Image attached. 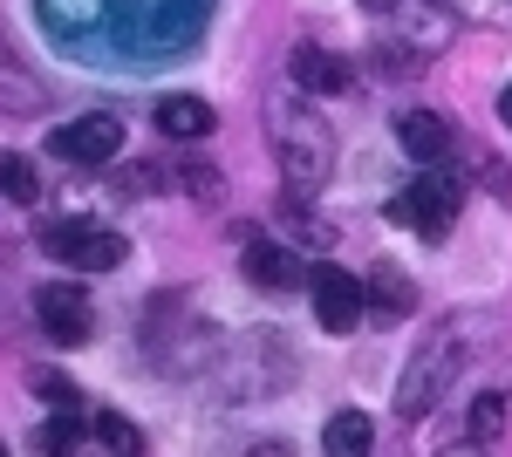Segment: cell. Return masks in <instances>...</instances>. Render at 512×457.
Instances as JSON below:
<instances>
[{"mask_svg": "<svg viewBox=\"0 0 512 457\" xmlns=\"http://www.w3.org/2000/svg\"><path fill=\"white\" fill-rule=\"evenodd\" d=\"M178 185H185V198H198V205H219V171H212L205 157H185V164H178Z\"/></svg>", "mask_w": 512, "mask_h": 457, "instance_id": "obj_21", "label": "cell"}, {"mask_svg": "<svg viewBox=\"0 0 512 457\" xmlns=\"http://www.w3.org/2000/svg\"><path fill=\"white\" fill-rule=\"evenodd\" d=\"M280 382H294V342L287 335H239L212 348V389L233 403H260Z\"/></svg>", "mask_w": 512, "mask_h": 457, "instance_id": "obj_3", "label": "cell"}, {"mask_svg": "<svg viewBox=\"0 0 512 457\" xmlns=\"http://www.w3.org/2000/svg\"><path fill=\"white\" fill-rule=\"evenodd\" d=\"M451 144H458V123H451V116H437V110H410L403 116V151L417 157V164H444Z\"/></svg>", "mask_w": 512, "mask_h": 457, "instance_id": "obj_13", "label": "cell"}, {"mask_svg": "<svg viewBox=\"0 0 512 457\" xmlns=\"http://www.w3.org/2000/svg\"><path fill=\"white\" fill-rule=\"evenodd\" d=\"M492 335L485 314H451L444 328H431L424 342L410 348L403 362V382H396V417H424L431 403H444V389L465 376V362L478 355V342Z\"/></svg>", "mask_w": 512, "mask_h": 457, "instance_id": "obj_1", "label": "cell"}, {"mask_svg": "<svg viewBox=\"0 0 512 457\" xmlns=\"http://www.w3.org/2000/svg\"><path fill=\"white\" fill-rule=\"evenodd\" d=\"M48 151L62 157V164L103 171V164H117V151H123V123L110 110H89V116H76V123H62V130H48Z\"/></svg>", "mask_w": 512, "mask_h": 457, "instance_id": "obj_6", "label": "cell"}, {"mask_svg": "<svg viewBox=\"0 0 512 457\" xmlns=\"http://www.w3.org/2000/svg\"><path fill=\"white\" fill-rule=\"evenodd\" d=\"M123 198H151V191H158V164H123Z\"/></svg>", "mask_w": 512, "mask_h": 457, "instance_id": "obj_24", "label": "cell"}, {"mask_svg": "<svg viewBox=\"0 0 512 457\" xmlns=\"http://www.w3.org/2000/svg\"><path fill=\"white\" fill-rule=\"evenodd\" d=\"M308 301H315L321 328L342 335V328H355V321L369 314V287H362L355 273H342V267H315L308 273Z\"/></svg>", "mask_w": 512, "mask_h": 457, "instance_id": "obj_8", "label": "cell"}, {"mask_svg": "<svg viewBox=\"0 0 512 457\" xmlns=\"http://www.w3.org/2000/svg\"><path fill=\"white\" fill-rule=\"evenodd\" d=\"M499 116H506V123H512V89H506V96H499Z\"/></svg>", "mask_w": 512, "mask_h": 457, "instance_id": "obj_26", "label": "cell"}, {"mask_svg": "<svg viewBox=\"0 0 512 457\" xmlns=\"http://www.w3.org/2000/svg\"><path fill=\"white\" fill-rule=\"evenodd\" d=\"M287 76L301 82L308 96H342V89H349V62H342V55H328L321 41H301V48H294V62H287Z\"/></svg>", "mask_w": 512, "mask_h": 457, "instance_id": "obj_11", "label": "cell"}, {"mask_svg": "<svg viewBox=\"0 0 512 457\" xmlns=\"http://www.w3.org/2000/svg\"><path fill=\"white\" fill-rule=\"evenodd\" d=\"M28 389H35L48 410H82V389L62 376V369H28Z\"/></svg>", "mask_w": 512, "mask_h": 457, "instance_id": "obj_19", "label": "cell"}, {"mask_svg": "<svg viewBox=\"0 0 512 457\" xmlns=\"http://www.w3.org/2000/svg\"><path fill=\"white\" fill-rule=\"evenodd\" d=\"M35 321H41V335L62 342V348H82L89 335H96V307H89V294H82L76 280L35 287Z\"/></svg>", "mask_w": 512, "mask_h": 457, "instance_id": "obj_7", "label": "cell"}, {"mask_svg": "<svg viewBox=\"0 0 512 457\" xmlns=\"http://www.w3.org/2000/svg\"><path fill=\"white\" fill-rule=\"evenodd\" d=\"M321 444H328V457H369L376 423L362 417V410H335V417L321 423Z\"/></svg>", "mask_w": 512, "mask_h": 457, "instance_id": "obj_15", "label": "cell"}, {"mask_svg": "<svg viewBox=\"0 0 512 457\" xmlns=\"http://www.w3.org/2000/svg\"><path fill=\"white\" fill-rule=\"evenodd\" d=\"M41 110H48V82L7 48V28H0V116L21 123V116H41Z\"/></svg>", "mask_w": 512, "mask_h": 457, "instance_id": "obj_10", "label": "cell"}, {"mask_svg": "<svg viewBox=\"0 0 512 457\" xmlns=\"http://www.w3.org/2000/svg\"><path fill=\"white\" fill-rule=\"evenodd\" d=\"M41 253L62 260L69 273H110V267H123V239L110 226H96V219H55V226L41 232Z\"/></svg>", "mask_w": 512, "mask_h": 457, "instance_id": "obj_5", "label": "cell"}, {"mask_svg": "<svg viewBox=\"0 0 512 457\" xmlns=\"http://www.w3.org/2000/svg\"><path fill=\"white\" fill-rule=\"evenodd\" d=\"M362 7H369V14H390V7H403V0H362Z\"/></svg>", "mask_w": 512, "mask_h": 457, "instance_id": "obj_25", "label": "cell"}, {"mask_svg": "<svg viewBox=\"0 0 512 457\" xmlns=\"http://www.w3.org/2000/svg\"><path fill=\"white\" fill-rule=\"evenodd\" d=\"M308 191H294V205H280V232H294V246H335V226H321L315 212H301Z\"/></svg>", "mask_w": 512, "mask_h": 457, "instance_id": "obj_18", "label": "cell"}, {"mask_svg": "<svg viewBox=\"0 0 512 457\" xmlns=\"http://www.w3.org/2000/svg\"><path fill=\"white\" fill-rule=\"evenodd\" d=\"M499 430H506V396H499V389H485V396L472 403V423H465V437H472V444H492Z\"/></svg>", "mask_w": 512, "mask_h": 457, "instance_id": "obj_20", "label": "cell"}, {"mask_svg": "<svg viewBox=\"0 0 512 457\" xmlns=\"http://www.w3.org/2000/svg\"><path fill=\"white\" fill-rule=\"evenodd\" d=\"M458 14H472V21H485V28H512V0H451Z\"/></svg>", "mask_w": 512, "mask_h": 457, "instance_id": "obj_23", "label": "cell"}, {"mask_svg": "<svg viewBox=\"0 0 512 457\" xmlns=\"http://www.w3.org/2000/svg\"><path fill=\"white\" fill-rule=\"evenodd\" d=\"M0 198H14V205H35L41 198V178L21 151H0Z\"/></svg>", "mask_w": 512, "mask_h": 457, "instance_id": "obj_17", "label": "cell"}, {"mask_svg": "<svg viewBox=\"0 0 512 457\" xmlns=\"http://www.w3.org/2000/svg\"><path fill=\"white\" fill-rule=\"evenodd\" d=\"M362 287H369V314H383V321H410L417 314V280L403 267H390V260H376Z\"/></svg>", "mask_w": 512, "mask_h": 457, "instance_id": "obj_12", "label": "cell"}, {"mask_svg": "<svg viewBox=\"0 0 512 457\" xmlns=\"http://www.w3.org/2000/svg\"><path fill=\"white\" fill-rule=\"evenodd\" d=\"M35 444L41 451H76L82 444V410H55V423H41Z\"/></svg>", "mask_w": 512, "mask_h": 457, "instance_id": "obj_22", "label": "cell"}, {"mask_svg": "<svg viewBox=\"0 0 512 457\" xmlns=\"http://www.w3.org/2000/svg\"><path fill=\"white\" fill-rule=\"evenodd\" d=\"M458 205H465V185L444 178V171H424V178H410V185L390 198V219L410 226V232H424V239H444V226L458 219Z\"/></svg>", "mask_w": 512, "mask_h": 457, "instance_id": "obj_4", "label": "cell"}, {"mask_svg": "<svg viewBox=\"0 0 512 457\" xmlns=\"http://www.w3.org/2000/svg\"><path fill=\"white\" fill-rule=\"evenodd\" d=\"M260 116H267V144H274L280 178L294 191H315L321 178L335 171V130L315 116V103L301 96V82H294V89H267Z\"/></svg>", "mask_w": 512, "mask_h": 457, "instance_id": "obj_2", "label": "cell"}, {"mask_svg": "<svg viewBox=\"0 0 512 457\" xmlns=\"http://www.w3.org/2000/svg\"><path fill=\"white\" fill-rule=\"evenodd\" d=\"M158 130L171 137V144H205V137L219 130V116H212V103H198V96H164Z\"/></svg>", "mask_w": 512, "mask_h": 457, "instance_id": "obj_14", "label": "cell"}, {"mask_svg": "<svg viewBox=\"0 0 512 457\" xmlns=\"http://www.w3.org/2000/svg\"><path fill=\"white\" fill-rule=\"evenodd\" d=\"M89 437L103 444V451H123V457H144V430L130 417H117V410H96L89 417Z\"/></svg>", "mask_w": 512, "mask_h": 457, "instance_id": "obj_16", "label": "cell"}, {"mask_svg": "<svg viewBox=\"0 0 512 457\" xmlns=\"http://www.w3.org/2000/svg\"><path fill=\"white\" fill-rule=\"evenodd\" d=\"M239 246H246L239 267H246V280H253L260 294H294V287H308V273H301V260H294L287 239H260V232H246Z\"/></svg>", "mask_w": 512, "mask_h": 457, "instance_id": "obj_9", "label": "cell"}]
</instances>
